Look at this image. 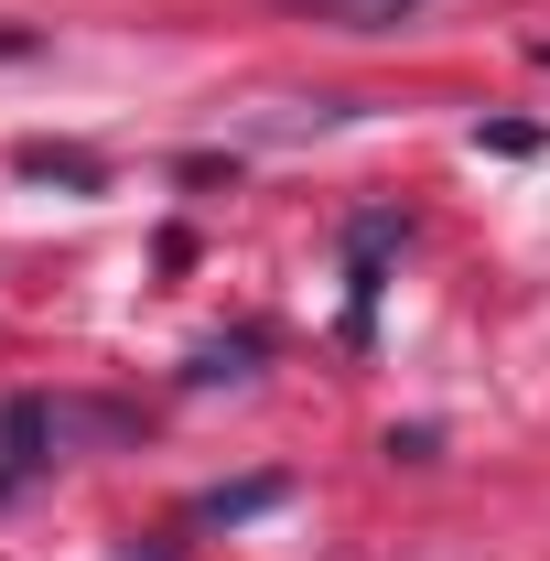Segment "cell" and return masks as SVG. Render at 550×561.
<instances>
[{"instance_id": "obj_1", "label": "cell", "mask_w": 550, "mask_h": 561, "mask_svg": "<svg viewBox=\"0 0 550 561\" xmlns=\"http://www.w3.org/2000/svg\"><path fill=\"white\" fill-rule=\"evenodd\" d=\"M291 11H313V22H335V33H400L432 0H291Z\"/></svg>"}, {"instance_id": "obj_2", "label": "cell", "mask_w": 550, "mask_h": 561, "mask_svg": "<svg viewBox=\"0 0 550 561\" xmlns=\"http://www.w3.org/2000/svg\"><path fill=\"white\" fill-rule=\"evenodd\" d=\"M22 173H66V184H98V162H87V151H44V140L22 151Z\"/></svg>"}]
</instances>
